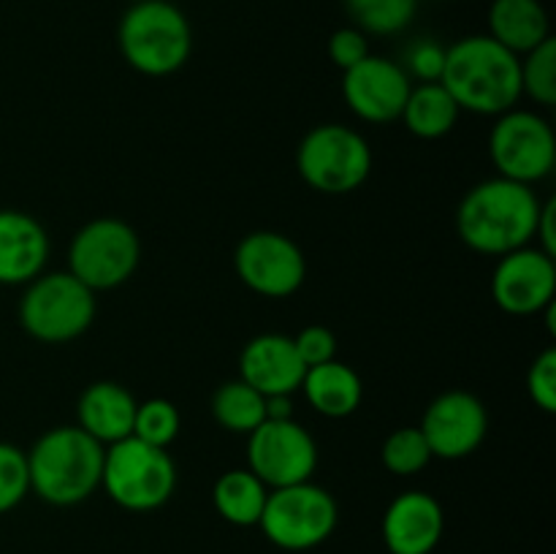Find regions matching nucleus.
<instances>
[{"instance_id": "obj_1", "label": "nucleus", "mask_w": 556, "mask_h": 554, "mask_svg": "<svg viewBox=\"0 0 556 554\" xmlns=\"http://www.w3.org/2000/svg\"><path fill=\"white\" fill-rule=\"evenodd\" d=\"M541 199L532 185L494 177L478 182L462 199L456 231L462 242L483 255H505L535 239Z\"/></svg>"}, {"instance_id": "obj_2", "label": "nucleus", "mask_w": 556, "mask_h": 554, "mask_svg": "<svg viewBox=\"0 0 556 554\" xmlns=\"http://www.w3.org/2000/svg\"><path fill=\"white\" fill-rule=\"evenodd\" d=\"M440 85L465 112L500 117L521 98V58L492 36H465L445 47Z\"/></svg>"}, {"instance_id": "obj_3", "label": "nucleus", "mask_w": 556, "mask_h": 554, "mask_svg": "<svg viewBox=\"0 0 556 554\" xmlns=\"http://www.w3.org/2000/svg\"><path fill=\"white\" fill-rule=\"evenodd\" d=\"M103 451L81 427L47 429L27 451L30 489L49 505L85 503L101 487Z\"/></svg>"}, {"instance_id": "obj_4", "label": "nucleus", "mask_w": 556, "mask_h": 554, "mask_svg": "<svg viewBox=\"0 0 556 554\" xmlns=\"http://www.w3.org/2000/svg\"><path fill=\"white\" fill-rule=\"evenodd\" d=\"M125 63L144 76L177 74L193 52V30L182 9L168 0L128 5L117 27Z\"/></svg>"}, {"instance_id": "obj_5", "label": "nucleus", "mask_w": 556, "mask_h": 554, "mask_svg": "<svg viewBox=\"0 0 556 554\" xmlns=\"http://www.w3.org/2000/svg\"><path fill=\"white\" fill-rule=\"evenodd\" d=\"M101 487L119 508L144 514L168 503L177 487V465L166 449L130 435L103 451Z\"/></svg>"}, {"instance_id": "obj_6", "label": "nucleus", "mask_w": 556, "mask_h": 554, "mask_svg": "<svg viewBox=\"0 0 556 554\" xmlns=\"http://www.w3.org/2000/svg\"><path fill=\"white\" fill-rule=\"evenodd\" d=\"M96 291L71 272H52L27 282L20 320L33 340L60 345L85 335L96 320Z\"/></svg>"}, {"instance_id": "obj_7", "label": "nucleus", "mask_w": 556, "mask_h": 554, "mask_svg": "<svg viewBox=\"0 0 556 554\" xmlns=\"http://www.w3.org/2000/svg\"><path fill=\"white\" fill-rule=\"evenodd\" d=\"M304 182L326 196H345L362 188L372 172V150L358 130L326 123L309 130L296 150Z\"/></svg>"}, {"instance_id": "obj_8", "label": "nucleus", "mask_w": 556, "mask_h": 554, "mask_svg": "<svg viewBox=\"0 0 556 554\" xmlns=\"http://www.w3.org/2000/svg\"><path fill=\"white\" fill-rule=\"evenodd\" d=\"M340 521L337 500L313 481L271 489L258 527L286 552H307L329 541Z\"/></svg>"}, {"instance_id": "obj_9", "label": "nucleus", "mask_w": 556, "mask_h": 554, "mask_svg": "<svg viewBox=\"0 0 556 554\" xmlns=\"http://www.w3.org/2000/svg\"><path fill=\"white\" fill-rule=\"evenodd\" d=\"M141 261L139 234L117 217H98L74 234L68 248V272L90 291L123 286Z\"/></svg>"}, {"instance_id": "obj_10", "label": "nucleus", "mask_w": 556, "mask_h": 554, "mask_svg": "<svg viewBox=\"0 0 556 554\" xmlns=\"http://www.w3.org/2000/svg\"><path fill=\"white\" fill-rule=\"evenodd\" d=\"M489 155L497 177L532 185L546 179L556 166V136L546 117L527 109L500 114L489 136Z\"/></svg>"}, {"instance_id": "obj_11", "label": "nucleus", "mask_w": 556, "mask_h": 554, "mask_svg": "<svg viewBox=\"0 0 556 554\" xmlns=\"http://www.w3.org/2000/svg\"><path fill=\"white\" fill-rule=\"evenodd\" d=\"M248 438V470H253L266 487L280 489L313 478L318 467V443L296 418H266Z\"/></svg>"}, {"instance_id": "obj_12", "label": "nucleus", "mask_w": 556, "mask_h": 554, "mask_svg": "<svg viewBox=\"0 0 556 554\" xmlns=\"http://www.w3.org/2000/svg\"><path fill=\"white\" fill-rule=\"evenodd\" d=\"M233 266L244 286L266 299H286L302 288L307 261L302 248L280 231H253L239 242Z\"/></svg>"}, {"instance_id": "obj_13", "label": "nucleus", "mask_w": 556, "mask_h": 554, "mask_svg": "<svg viewBox=\"0 0 556 554\" xmlns=\"http://www.w3.org/2000/svg\"><path fill=\"white\" fill-rule=\"evenodd\" d=\"M438 459H465L476 454L489 432V413L470 391H445L427 407L418 427Z\"/></svg>"}, {"instance_id": "obj_14", "label": "nucleus", "mask_w": 556, "mask_h": 554, "mask_svg": "<svg viewBox=\"0 0 556 554\" xmlns=\"http://www.w3.org/2000/svg\"><path fill=\"white\" fill-rule=\"evenodd\" d=\"M413 85L400 63L367 54L342 76V96L348 109L367 123H394L402 117Z\"/></svg>"}, {"instance_id": "obj_15", "label": "nucleus", "mask_w": 556, "mask_h": 554, "mask_svg": "<svg viewBox=\"0 0 556 554\" xmlns=\"http://www.w3.org/2000/svg\"><path fill=\"white\" fill-rule=\"evenodd\" d=\"M492 297L508 315H535L556 299V264L538 248L500 255L492 277Z\"/></svg>"}, {"instance_id": "obj_16", "label": "nucleus", "mask_w": 556, "mask_h": 554, "mask_svg": "<svg viewBox=\"0 0 556 554\" xmlns=\"http://www.w3.org/2000/svg\"><path fill=\"white\" fill-rule=\"evenodd\" d=\"M380 530L391 554H432L445 530L443 505L421 489L402 492L386 508Z\"/></svg>"}, {"instance_id": "obj_17", "label": "nucleus", "mask_w": 556, "mask_h": 554, "mask_svg": "<svg viewBox=\"0 0 556 554\" xmlns=\"http://www.w3.org/2000/svg\"><path fill=\"white\" fill-rule=\"evenodd\" d=\"M307 367L299 358L293 337L286 335H258L242 348L239 356V375L248 386L264 396L293 394L302 389Z\"/></svg>"}, {"instance_id": "obj_18", "label": "nucleus", "mask_w": 556, "mask_h": 554, "mask_svg": "<svg viewBox=\"0 0 556 554\" xmlns=\"http://www.w3.org/2000/svg\"><path fill=\"white\" fill-rule=\"evenodd\" d=\"M49 237L41 223L20 210H0V286H27L43 272Z\"/></svg>"}, {"instance_id": "obj_19", "label": "nucleus", "mask_w": 556, "mask_h": 554, "mask_svg": "<svg viewBox=\"0 0 556 554\" xmlns=\"http://www.w3.org/2000/svg\"><path fill=\"white\" fill-rule=\"evenodd\" d=\"M136 405L139 402L125 386L114 380H98L87 386L76 402V418H79L76 427L85 429L101 445H112L134 435Z\"/></svg>"}, {"instance_id": "obj_20", "label": "nucleus", "mask_w": 556, "mask_h": 554, "mask_svg": "<svg viewBox=\"0 0 556 554\" xmlns=\"http://www.w3.org/2000/svg\"><path fill=\"white\" fill-rule=\"evenodd\" d=\"M489 36L514 54H527L552 38V22L541 0H492Z\"/></svg>"}, {"instance_id": "obj_21", "label": "nucleus", "mask_w": 556, "mask_h": 554, "mask_svg": "<svg viewBox=\"0 0 556 554\" xmlns=\"http://www.w3.org/2000/svg\"><path fill=\"white\" fill-rule=\"evenodd\" d=\"M302 391L309 405L326 418L353 416L364 400V383L358 373L337 358L318 367H307Z\"/></svg>"}, {"instance_id": "obj_22", "label": "nucleus", "mask_w": 556, "mask_h": 554, "mask_svg": "<svg viewBox=\"0 0 556 554\" xmlns=\"http://www.w3.org/2000/svg\"><path fill=\"white\" fill-rule=\"evenodd\" d=\"M266 498H269V487L248 467L223 473L212 489V503L217 514L237 527L258 525Z\"/></svg>"}, {"instance_id": "obj_23", "label": "nucleus", "mask_w": 556, "mask_h": 554, "mask_svg": "<svg viewBox=\"0 0 556 554\" xmlns=\"http://www.w3.org/2000/svg\"><path fill=\"white\" fill-rule=\"evenodd\" d=\"M459 112L462 109L456 106V101L440 81H424V85L413 87L407 96L402 119L418 139H440L454 130Z\"/></svg>"}, {"instance_id": "obj_24", "label": "nucleus", "mask_w": 556, "mask_h": 554, "mask_svg": "<svg viewBox=\"0 0 556 554\" xmlns=\"http://www.w3.org/2000/svg\"><path fill=\"white\" fill-rule=\"evenodd\" d=\"M212 416L223 429L237 435H250L266 421V396L253 386L239 380H228L212 394Z\"/></svg>"}, {"instance_id": "obj_25", "label": "nucleus", "mask_w": 556, "mask_h": 554, "mask_svg": "<svg viewBox=\"0 0 556 554\" xmlns=\"http://www.w3.org/2000/svg\"><path fill=\"white\" fill-rule=\"evenodd\" d=\"M353 27L372 36H396L416 20L418 0H345Z\"/></svg>"}, {"instance_id": "obj_26", "label": "nucleus", "mask_w": 556, "mask_h": 554, "mask_svg": "<svg viewBox=\"0 0 556 554\" xmlns=\"http://www.w3.org/2000/svg\"><path fill=\"white\" fill-rule=\"evenodd\" d=\"M521 96H530L541 106L556 103V41L554 36L538 43L521 60Z\"/></svg>"}, {"instance_id": "obj_27", "label": "nucleus", "mask_w": 556, "mask_h": 554, "mask_svg": "<svg viewBox=\"0 0 556 554\" xmlns=\"http://www.w3.org/2000/svg\"><path fill=\"white\" fill-rule=\"evenodd\" d=\"M380 459L394 476H416L434 459L427 438L418 427H400L386 438Z\"/></svg>"}, {"instance_id": "obj_28", "label": "nucleus", "mask_w": 556, "mask_h": 554, "mask_svg": "<svg viewBox=\"0 0 556 554\" xmlns=\"http://www.w3.org/2000/svg\"><path fill=\"white\" fill-rule=\"evenodd\" d=\"M179 411L174 402L155 396L136 405L134 418V438L144 440V443L157 445V449H168L174 438L179 435Z\"/></svg>"}, {"instance_id": "obj_29", "label": "nucleus", "mask_w": 556, "mask_h": 554, "mask_svg": "<svg viewBox=\"0 0 556 554\" xmlns=\"http://www.w3.org/2000/svg\"><path fill=\"white\" fill-rule=\"evenodd\" d=\"M30 492L27 454L11 443H0V514L14 511Z\"/></svg>"}, {"instance_id": "obj_30", "label": "nucleus", "mask_w": 556, "mask_h": 554, "mask_svg": "<svg viewBox=\"0 0 556 554\" xmlns=\"http://www.w3.org/2000/svg\"><path fill=\"white\" fill-rule=\"evenodd\" d=\"M527 394L543 413H556V351L548 348L527 373Z\"/></svg>"}, {"instance_id": "obj_31", "label": "nucleus", "mask_w": 556, "mask_h": 554, "mask_svg": "<svg viewBox=\"0 0 556 554\" xmlns=\"http://www.w3.org/2000/svg\"><path fill=\"white\" fill-rule=\"evenodd\" d=\"M445 65V47L432 41V38H421V41L410 43L405 54V74L416 76L418 81H440Z\"/></svg>"}, {"instance_id": "obj_32", "label": "nucleus", "mask_w": 556, "mask_h": 554, "mask_svg": "<svg viewBox=\"0 0 556 554\" xmlns=\"http://www.w3.org/2000/svg\"><path fill=\"white\" fill-rule=\"evenodd\" d=\"M293 345H296V353L304 362V367H318V364L337 358L334 331L326 329V326L320 324L304 326V329L293 337Z\"/></svg>"}, {"instance_id": "obj_33", "label": "nucleus", "mask_w": 556, "mask_h": 554, "mask_svg": "<svg viewBox=\"0 0 556 554\" xmlns=\"http://www.w3.org/2000/svg\"><path fill=\"white\" fill-rule=\"evenodd\" d=\"M369 54V43H367V33H362L358 27H340V30L331 33L329 38V60L342 68L345 74L348 68L362 63L364 58Z\"/></svg>"}, {"instance_id": "obj_34", "label": "nucleus", "mask_w": 556, "mask_h": 554, "mask_svg": "<svg viewBox=\"0 0 556 554\" xmlns=\"http://www.w3.org/2000/svg\"><path fill=\"white\" fill-rule=\"evenodd\" d=\"M556 201L548 199L546 204H541V215H538V226H535V239H538V250H543L546 255H556Z\"/></svg>"}, {"instance_id": "obj_35", "label": "nucleus", "mask_w": 556, "mask_h": 554, "mask_svg": "<svg viewBox=\"0 0 556 554\" xmlns=\"http://www.w3.org/2000/svg\"><path fill=\"white\" fill-rule=\"evenodd\" d=\"M266 418H271V421H286V418H293L291 394L266 396Z\"/></svg>"}, {"instance_id": "obj_36", "label": "nucleus", "mask_w": 556, "mask_h": 554, "mask_svg": "<svg viewBox=\"0 0 556 554\" xmlns=\"http://www.w3.org/2000/svg\"><path fill=\"white\" fill-rule=\"evenodd\" d=\"M125 3H130V5H134V3H144V0H125Z\"/></svg>"}]
</instances>
